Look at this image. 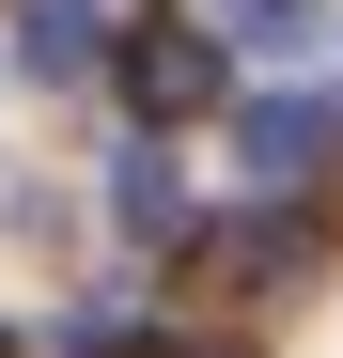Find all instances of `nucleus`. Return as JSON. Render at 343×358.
Instances as JSON below:
<instances>
[{
  "label": "nucleus",
  "instance_id": "obj_4",
  "mask_svg": "<svg viewBox=\"0 0 343 358\" xmlns=\"http://www.w3.org/2000/svg\"><path fill=\"white\" fill-rule=\"evenodd\" d=\"M109 203H125V234H188V187H172V156H125V171H109Z\"/></svg>",
  "mask_w": 343,
  "mask_h": 358
},
{
  "label": "nucleus",
  "instance_id": "obj_1",
  "mask_svg": "<svg viewBox=\"0 0 343 358\" xmlns=\"http://www.w3.org/2000/svg\"><path fill=\"white\" fill-rule=\"evenodd\" d=\"M125 94L156 109V125H188V109H218V31H188V16L125 31Z\"/></svg>",
  "mask_w": 343,
  "mask_h": 358
},
{
  "label": "nucleus",
  "instance_id": "obj_2",
  "mask_svg": "<svg viewBox=\"0 0 343 358\" xmlns=\"http://www.w3.org/2000/svg\"><path fill=\"white\" fill-rule=\"evenodd\" d=\"M234 141H250V171H281V187H297V171H328L343 109H328V94H250V109H234Z\"/></svg>",
  "mask_w": 343,
  "mask_h": 358
},
{
  "label": "nucleus",
  "instance_id": "obj_6",
  "mask_svg": "<svg viewBox=\"0 0 343 358\" xmlns=\"http://www.w3.org/2000/svg\"><path fill=\"white\" fill-rule=\"evenodd\" d=\"M109 358H172V343H109Z\"/></svg>",
  "mask_w": 343,
  "mask_h": 358
},
{
  "label": "nucleus",
  "instance_id": "obj_3",
  "mask_svg": "<svg viewBox=\"0 0 343 358\" xmlns=\"http://www.w3.org/2000/svg\"><path fill=\"white\" fill-rule=\"evenodd\" d=\"M16 63L31 78H94L109 63V16H94V0H31V16H16Z\"/></svg>",
  "mask_w": 343,
  "mask_h": 358
},
{
  "label": "nucleus",
  "instance_id": "obj_5",
  "mask_svg": "<svg viewBox=\"0 0 343 358\" xmlns=\"http://www.w3.org/2000/svg\"><path fill=\"white\" fill-rule=\"evenodd\" d=\"M218 16H234L250 47H297V31H312V0H218Z\"/></svg>",
  "mask_w": 343,
  "mask_h": 358
}]
</instances>
